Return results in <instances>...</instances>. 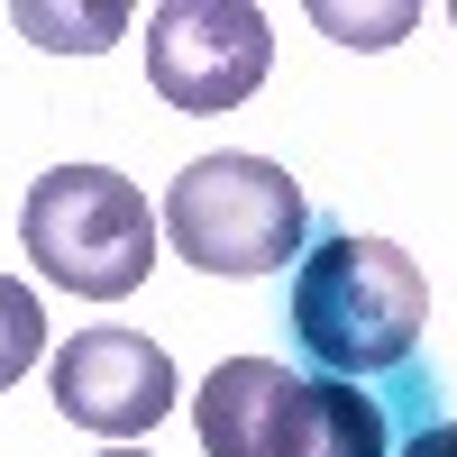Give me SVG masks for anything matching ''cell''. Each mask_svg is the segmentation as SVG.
I'll return each mask as SVG.
<instances>
[{"label":"cell","mask_w":457,"mask_h":457,"mask_svg":"<svg viewBox=\"0 0 457 457\" xmlns=\"http://www.w3.org/2000/svg\"><path fill=\"white\" fill-rule=\"evenodd\" d=\"M430 329V284L394 238H320L293 265V338L329 375H394Z\"/></svg>","instance_id":"1"},{"label":"cell","mask_w":457,"mask_h":457,"mask_svg":"<svg viewBox=\"0 0 457 457\" xmlns=\"http://www.w3.org/2000/svg\"><path fill=\"white\" fill-rule=\"evenodd\" d=\"M275 64V28L247 0H165L146 10V83L174 110H238Z\"/></svg>","instance_id":"4"},{"label":"cell","mask_w":457,"mask_h":457,"mask_svg":"<svg viewBox=\"0 0 457 457\" xmlns=\"http://www.w3.org/2000/svg\"><path fill=\"white\" fill-rule=\"evenodd\" d=\"M55 411L73 430H101V439H137L174 411V357L156 348L146 329H120V320H92L55 348Z\"/></svg>","instance_id":"5"},{"label":"cell","mask_w":457,"mask_h":457,"mask_svg":"<svg viewBox=\"0 0 457 457\" xmlns=\"http://www.w3.org/2000/svg\"><path fill=\"white\" fill-rule=\"evenodd\" d=\"M101 457H156V448H101Z\"/></svg>","instance_id":"12"},{"label":"cell","mask_w":457,"mask_h":457,"mask_svg":"<svg viewBox=\"0 0 457 457\" xmlns=\"http://www.w3.org/2000/svg\"><path fill=\"white\" fill-rule=\"evenodd\" d=\"M403 457H457V421H430V430H411Z\"/></svg>","instance_id":"11"},{"label":"cell","mask_w":457,"mask_h":457,"mask_svg":"<svg viewBox=\"0 0 457 457\" xmlns=\"http://www.w3.org/2000/svg\"><path fill=\"white\" fill-rule=\"evenodd\" d=\"M302 457H394L385 403L357 394L348 375H312V439H302Z\"/></svg>","instance_id":"7"},{"label":"cell","mask_w":457,"mask_h":457,"mask_svg":"<svg viewBox=\"0 0 457 457\" xmlns=\"http://www.w3.org/2000/svg\"><path fill=\"white\" fill-rule=\"evenodd\" d=\"M19 28L37 37V46H110V37L129 28V10H46V0H19Z\"/></svg>","instance_id":"9"},{"label":"cell","mask_w":457,"mask_h":457,"mask_svg":"<svg viewBox=\"0 0 457 457\" xmlns=\"http://www.w3.org/2000/svg\"><path fill=\"white\" fill-rule=\"evenodd\" d=\"M165 247L202 275L228 284H256V275H284L302 256V228H312V202L275 156H202L165 183Z\"/></svg>","instance_id":"3"},{"label":"cell","mask_w":457,"mask_h":457,"mask_svg":"<svg viewBox=\"0 0 457 457\" xmlns=\"http://www.w3.org/2000/svg\"><path fill=\"white\" fill-rule=\"evenodd\" d=\"M448 19H457V0H448Z\"/></svg>","instance_id":"13"},{"label":"cell","mask_w":457,"mask_h":457,"mask_svg":"<svg viewBox=\"0 0 457 457\" xmlns=\"http://www.w3.org/2000/svg\"><path fill=\"white\" fill-rule=\"evenodd\" d=\"M320 28L348 37V46H394V37L411 28V10H375V19H366V10H338V0H320Z\"/></svg>","instance_id":"10"},{"label":"cell","mask_w":457,"mask_h":457,"mask_svg":"<svg viewBox=\"0 0 457 457\" xmlns=\"http://www.w3.org/2000/svg\"><path fill=\"white\" fill-rule=\"evenodd\" d=\"M19 247L55 293L83 302H120L146 284V265L165 256V228L146 211V193L110 165H55L28 183L19 202Z\"/></svg>","instance_id":"2"},{"label":"cell","mask_w":457,"mask_h":457,"mask_svg":"<svg viewBox=\"0 0 457 457\" xmlns=\"http://www.w3.org/2000/svg\"><path fill=\"white\" fill-rule=\"evenodd\" d=\"M37 357H46V312H37V293L19 275H0V394H10Z\"/></svg>","instance_id":"8"},{"label":"cell","mask_w":457,"mask_h":457,"mask_svg":"<svg viewBox=\"0 0 457 457\" xmlns=\"http://www.w3.org/2000/svg\"><path fill=\"white\" fill-rule=\"evenodd\" d=\"M193 430L211 457H302L312 439V375L275 357H220L193 394Z\"/></svg>","instance_id":"6"}]
</instances>
